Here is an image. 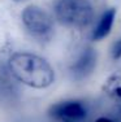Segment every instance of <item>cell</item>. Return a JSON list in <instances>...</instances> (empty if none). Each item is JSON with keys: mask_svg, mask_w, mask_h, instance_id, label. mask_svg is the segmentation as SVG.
<instances>
[{"mask_svg": "<svg viewBox=\"0 0 121 122\" xmlns=\"http://www.w3.org/2000/svg\"><path fill=\"white\" fill-rule=\"evenodd\" d=\"M5 66L14 82L31 90H47L56 81V73L50 61L26 49L12 52L5 61Z\"/></svg>", "mask_w": 121, "mask_h": 122, "instance_id": "6da1fadb", "label": "cell"}, {"mask_svg": "<svg viewBox=\"0 0 121 122\" xmlns=\"http://www.w3.org/2000/svg\"><path fill=\"white\" fill-rule=\"evenodd\" d=\"M52 14L57 24L72 30H83L94 20L90 0H55Z\"/></svg>", "mask_w": 121, "mask_h": 122, "instance_id": "7a4b0ae2", "label": "cell"}, {"mask_svg": "<svg viewBox=\"0 0 121 122\" xmlns=\"http://www.w3.org/2000/svg\"><path fill=\"white\" fill-rule=\"evenodd\" d=\"M22 29L31 39L39 43H48L55 35L56 21L53 14L38 4H27L20 13Z\"/></svg>", "mask_w": 121, "mask_h": 122, "instance_id": "3957f363", "label": "cell"}, {"mask_svg": "<svg viewBox=\"0 0 121 122\" xmlns=\"http://www.w3.org/2000/svg\"><path fill=\"white\" fill-rule=\"evenodd\" d=\"M47 114L52 122H86L89 118V108L82 100L68 99L52 104Z\"/></svg>", "mask_w": 121, "mask_h": 122, "instance_id": "277c9868", "label": "cell"}, {"mask_svg": "<svg viewBox=\"0 0 121 122\" xmlns=\"http://www.w3.org/2000/svg\"><path fill=\"white\" fill-rule=\"evenodd\" d=\"M95 65H96V53L93 48L86 47L72 62L70 73L76 79H83L93 73Z\"/></svg>", "mask_w": 121, "mask_h": 122, "instance_id": "5b68a950", "label": "cell"}, {"mask_svg": "<svg viewBox=\"0 0 121 122\" xmlns=\"http://www.w3.org/2000/svg\"><path fill=\"white\" fill-rule=\"evenodd\" d=\"M115 18H116V9L115 8L105 9L94 26L93 33H91V40L98 42V40H103L104 38H107L112 31Z\"/></svg>", "mask_w": 121, "mask_h": 122, "instance_id": "8992f818", "label": "cell"}, {"mask_svg": "<svg viewBox=\"0 0 121 122\" xmlns=\"http://www.w3.org/2000/svg\"><path fill=\"white\" fill-rule=\"evenodd\" d=\"M103 92L108 100L121 112V73L112 74L107 78L103 86Z\"/></svg>", "mask_w": 121, "mask_h": 122, "instance_id": "52a82bcc", "label": "cell"}, {"mask_svg": "<svg viewBox=\"0 0 121 122\" xmlns=\"http://www.w3.org/2000/svg\"><path fill=\"white\" fill-rule=\"evenodd\" d=\"M16 90V82L11 77L5 64H0V95L3 96H12Z\"/></svg>", "mask_w": 121, "mask_h": 122, "instance_id": "ba28073f", "label": "cell"}, {"mask_svg": "<svg viewBox=\"0 0 121 122\" xmlns=\"http://www.w3.org/2000/svg\"><path fill=\"white\" fill-rule=\"evenodd\" d=\"M111 56H112V59H113L115 61L121 59V38L117 39L116 42L113 43L112 49H111Z\"/></svg>", "mask_w": 121, "mask_h": 122, "instance_id": "9c48e42d", "label": "cell"}, {"mask_svg": "<svg viewBox=\"0 0 121 122\" xmlns=\"http://www.w3.org/2000/svg\"><path fill=\"white\" fill-rule=\"evenodd\" d=\"M95 122H117V121L112 120V118H108V117H100V118H98Z\"/></svg>", "mask_w": 121, "mask_h": 122, "instance_id": "30bf717a", "label": "cell"}, {"mask_svg": "<svg viewBox=\"0 0 121 122\" xmlns=\"http://www.w3.org/2000/svg\"><path fill=\"white\" fill-rule=\"evenodd\" d=\"M13 3H16V4H26V3H29L30 0H12Z\"/></svg>", "mask_w": 121, "mask_h": 122, "instance_id": "8fae6325", "label": "cell"}]
</instances>
